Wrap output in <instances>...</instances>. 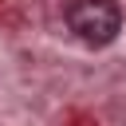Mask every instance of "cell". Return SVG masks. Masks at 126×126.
Listing matches in <instances>:
<instances>
[{
	"label": "cell",
	"instance_id": "cell-1",
	"mask_svg": "<svg viewBox=\"0 0 126 126\" xmlns=\"http://www.w3.org/2000/svg\"><path fill=\"white\" fill-rule=\"evenodd\" d=\"M67 28L75 32V39H83L91 47H106L122 32V8L114 0H71Z\"/></svg>",
	"mask_w": 126,
	"mask_h": 126
}]
</instances>
